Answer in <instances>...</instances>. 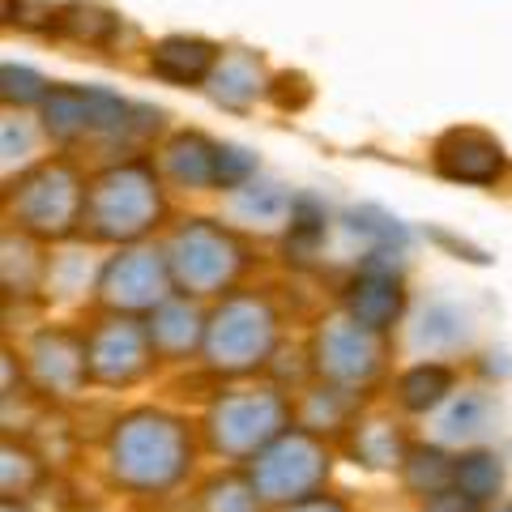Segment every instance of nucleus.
<instances>
[{
    "label": "nucleus",
    "mask_w": 512,
    "mask_h": 512,
    "mask_svg": "<svg viewBox=\"0 0 512 512\" xmlns=\"http://www.w3.org/2000/svg\"><path fill=\"white\" fill-rule=\"evenodd\" d=\"M158 214H163V184L158 167L146 158H124L99 171L86 188V222L103 239H133L154 227Z\"/></svg>",
    "instance_id": "f257e3e1"
},
{
    "label": "nucleus",
    "mask_w": 512,
    "mask_h": 512,
    "mask_svg": "<svg viewBox=\"0 0 512 512\" xmlns=\"http://www.w3.org/2000/svg\"><path fill=\"white\" fill-rule=\"evenodd\" d=\"M86 180L69 158H52V163L30 167L18 184L9 188L13 210H18L22 227L43 235H64L86 218Z\"/></svg>",
    "instance_id": "f03ea898"
},
{
    "label": "nucleus",
    "mask_w": 512,
    "mask_h": 512,
    "mask_svg": "<svg viewBox=\"0 0 512 512\" xmlns=\"http://www.w3.org/2000/svg\"><path fill=\"white\" fill-rule=\"evenodd\" d=\"M133 107L116 99L111 90H94V86H52L39 107L43 133L52 141H86V137H103V133H120L128 128Z\"/></svg>",
    "instance_id": "7ed1b4c3"
},
{
    "label": "nucleus",
    "mask_w": 512,
    "mask_h": 512,
    "mask_svg": "<svg viewBox=\"0 0 512 512\" xmlns=\"http://www.w3.org/2000/svg\"><path fill=\"white\" fill-rule=\"evenodd\" d=\"M431 163L444 180L453 184H500L508 171V154L483 128H448V133L431 146Z\"/></svg>",
    "instance_id": "20e7f679"
},
{
    "label": "nucleus",
    "mask_w": 512,
    "mask_h": 512,
    "mask_svg": "<svg viewBox=\"0 0 512 512\" xmlns=\"http://www.w3.org/2000/svg\"><path fill=\"white\" fill-rule=\"evenodd\" d=\"M222 60V43L205 39V35H163L150 43V56H146V69L150 77L167 86H192V90H205V82L214 77Z\"/></svg>",
    "instance_id": "39448f33"
},
{
    "label": "nucleus",
    "mask_w": 512,
    "mask_h": 512,
    "mask_svg": "<svg viewBox=\"0 0 512 512\" xmlns=\"http://www.w3.org/2000/svg\"><path fill=\"white\" fill-rule=\"evenodd\" d=\"M269 82L274 77H269L261 52H252V47H222V60L214 77L205 82V94L227 111H248L256 99L269 94Z\"/></svg>",
    "instance_id": "423d86ee"
},
{
    "label": "nucleus",
    "mask_w": 512,
    "mask_h": 512,
    "mask_svg": "<svg viewBox=\"0 0 512 512\" xmlns=\"http://www.w3.org/2000/svg\"><path fill=\"white\" fill-rule=\"evenodd\" d=\"M158 175H167L180 188H218V141L197 128L171 133L158 150Z\"/></svg>",
    "instance_id": "0eeeda50"
},
{
    "label": "nucleus",
    "mask_w": 512,
    "mask_h": 512,
    "mask_svg": "<svg viewBox=\"0 0 512 512\" xmlns=\"http://www.w3.org/2000/svg\"><path fill=\"white\" fill-rule=\"evenodd\" d=\"M120 26H124V18L111 5H103V0H64L60 18H56V35L86 43V47H111L120 35Z\"/></svg>",
    "instance_id": "6e6552de"
},
{
    "label": "nucleus",
    "mask_w": 512,
    "mask_h": 512,
    "mask_svg": "<svg viewBox=\"0 0 512 512\" xmlns=\"http://www.w3.org/2000/svg\"><path fill=\"white\" fill-rule=\"evenodd\" d=\"M47 90H52V82H47L43 73L26 69V64H5L0 69V99H5V107H43Z\"/></svg>",
    "instance_id": "1a4fd4ad"
},
{
    "label": "nucleus",
    "mask_w": 512,
    "mask_h": 512,
    "mask_svg": "<svg viewBox=\"0 0 512 512\" xmlns=\"http://www.w3.org/2000/svg\"><path fill=\"white\" fill-rule=\"evenodd\" d=\"M444 389H448V372H440V367H431V372H414V376L406 380V406H410V410L436 406Z\"/></svg>",
    "instance_id": "9d476101"
},
{
    "label": "nucleus",
    "mask_w": 512,
    "mask_h": 512,
    "mask_svg": "<svg viewBox=\"0 0 512 512\" xmlns=\"http://www.w3.org/2000/svg\"><path fill=\"white\" fill-rule=\"evenodd\" d=\"M248 171H252V158H248V150L218 146V188H231V184H239Z\"/></svg>",
    "instance_id": "9b49d317"
},
{
    "label": "nucleus",
    "mask_w": 512,
    "mask_h": 512,
    "mask_svg": "<svg viewBox=\"0 0 512 512\" xmlns=\"http://www.w3.org/2000/svg\"><path fill=\"white\" fill-rule=\"evenodd\" d=\"M466 478H470V491H474V495H483L487 487H495V483H500V470L491 466V457H470Z\"/></svg>",
    "instance_id": "f8f14e48"
},
{
    "label": "nucleus",
    "mask_w": 512,
    "mask_h": 512,
    "mask_svg": "<svg viewBox=\"0 0 512 512\" xmlns=\"http://www.w3.org/2000/svg\"><path fill=\"white\" fill-rule=\"evenodd\" d=\"M508 512H512V508H508Z\"/></svg>",
    "instance_id": "ddd939ff"
}]
</instances>
